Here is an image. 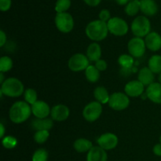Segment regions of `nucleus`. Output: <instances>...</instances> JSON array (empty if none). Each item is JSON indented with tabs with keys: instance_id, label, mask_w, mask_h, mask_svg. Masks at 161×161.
Instances as JSON below:
<instances>
[{
	"instance_id": "1",
	"label": "nucleus",
	"mask_w": 161,
	"mask_h": 161,
	"mask_svg": "<svg viewBox=\"0 0 161 161\" xmlns=\"http://www.w3.org/2000/svg\"><path fill=\"white\" fill-rule=\"evenodd\" d=\"M107 23L101 20H94L88 23L85 28V33L88 39L94 42H100L106 39L108 34Z\"/></svg>"
},
{
	"instance_id": "2",
	"label": "nucleus",
	"mask_w": 161,
	"mask_h": 161,
	"mask_svg": "<svg viewBox=\"0 0 161 161\" xmlns=\"http://www.w3.org/2000/svg\"><path fill=\"white\" fill-rule=\"evenodd\" d=\"M31 112V105L26 102L19 101L13 104L9 109V116L10 120L14 124H22L30 117Z\"/></svg>"
},
{
	"instance_id": "3",
	"label": "nucleus",
	"mask_w": 161,
	"mask_h": 161,
	"mask_svg": "<svg viewBox=\"0 0 161 161\" xmlns=\"http://www.w3.org/2000/svg\"><path fill=\"white\" fill-rule=\"evenodd\" d=\"M0 91L7 97H18L25 93V86L20 80L11 77L3 82Z\"/></svg>"
},
{
	"instance_id": "4",
	"label": "nucleus",
	"mask_w": 161,
	"mask_h": 161,
	"mask_svg": "<svg viewBox=\"0 0 161 161\" xmlns=\"http://www.w3.org/2000/svg\"><path fill=\"white\" fill-rule=\"evenodd\" d=\"M130 29L135 37H146L151 32V22L146 16H138L132 21Z\"/></svg>"
},
{
	"instance_id": "5",
	"label": "nucleus",
	"mask_w": 161,
	"mask_h": 161,
	"mask_svg": "<svg viewBox=\"0 0 161 161\" xmlns=\"http://www.w3.org/2000/svg\"><path fill=\"white\" fill-rule=\"evenodd\" d=\"M54 23L58 31L62 33H69L74 28V19L69 13H59L54 17Z\"/></svg>"
},
{
	"instance_id": "6",
	"label": "nucleus",
	"mask_w": 161,
	"mask_h": 161,
	"mask_svg": "<svg viewBox=\"0 0 161 161\" xmlns=\"http://www.w3.org/2000/svg\"><path fill=\"white\" fill-rule=\"evenodd\" d=\"M109 33L116 36H124L127 34L129 26L127 21L119 17H113L107 23Z\"/></svg>"
},
{
	"instance_id": "7",
	"label": "nucleus",
	"mask_w": 161,
	"mask_h": 161,
	"mask_svg": "<svg viewBox=\"0 0 161 161\" xmlns=\"http://www.w3.org/2000/svg\"><path fill=\"white\" fill-rule=\"evenodd\" d=\"M108 104V106L113 110L122 111L129 106L130 99L125 93L115 92L110 95Z\"/></svg>"
},
{
	"instance_id": "8",
	"label": "nucleus",
	"mask_w": 161,
	"mask_h": 161,
	"mask_svg": "<svg viewBox=\"0 0 161 161\" xmlns=\"http://www.w3.org/2000/svg\"><path fill=\"white\" fill-rule=\"evenodd\" d=\"M90 65V61L86 55L83 53L73 54L68 61V67L72 72H81L85 71Z\"/></svg>"
},
{
	"instance_id": "9",
	"label": "nucleus",
	"mask_w": 161,
	"mask_h": 161,
	"mask_svg": "<svg viewBox=\"0 0 161 161\" xmlns=\"http://www.w3.org/2000/svg\"><path fill=\"white\" fill-rule=\"evenodd\" d=\"M102 113V105L98 102H91L84 107L83 116L88 122H94L100 118Z\"/></svg>"
},
{
	"instance_id": "10",
	"label": "nucleus",
	"mask_w": 161,
	"mask_h": 161,
	"mask_svg": "<svg viewBox=\"0 0 161 161\" xmlns=\"http://www.w3.org/2000/svg\"><path fill=\"white\" fill-rule=\"evenodd\" d=\"M127 49L130 55L133 58H141L146 53V42L142 38L134 37L128 42Z\"/></svg>"
},
{
	"instance_id": "11",
	"label": "nucleus",
	"mask_w": 161,
	"mask_h": 161,
	"mask_svg": "<svg viewBox=\"0 0 161 161\" xmlns=\"http://www.w3.org/2000/svg\"><path fill=\"white\" fill-rule=\"evenodd\" d=\"M118 142V137L113 133L103 134L97 139L98 146L105 150H112L115 149L117 146Z\"/></svg>"
},
{
	"instance_id": "12",
	"label": "nucleus",
	"mask_w": 161,
	"mask_h": 161,
	"mask_svg": "<svg viewBox=\"0 0 161 161\" xmlns=\"http://www.w3.org/2000/svg\"><path fill=\"white\" fill-rule=\"evenodd\" d=\"M69 115H70V109L69 107L63 104H59L53 106L50 112L51 119L58 122L66 120L69 117Z\"/></svg>"
},
{
	"instance_id": "13",
	"label": "nucleus",
	"mask_w": 161,
	"mask_h": 161,
	"mask_svg": "<svg viewBox=\"0 0 161 161\" xmlns=\"http://www.w3.org/2000/svg\"><path fill=\"white\" fill-rule=\"evenodd\" d=\"M145 86L138 80L130 81L125 85L124 91L128 97H137L144 94Z\"/></svg>"
},
{
	"instance_id": "14",
	"label": "nucleus",
	"mask_w": 161,
	"mask_h": 161,
	"mask_svg": "<svg viewBox=\"0 0 161 161\" xmlns=\"http://www.w3.org/2000/svg\"><path fill=\"white\" fill-rule=\"evenodd\" d=\"M31 112L36 118L45 119L48 117L49 115H50L51 109L47 102L39 100L34 105H31Z\"/></svg>"
},
{
	"instance_id": "15",
	"label": "nucleus",
	"mask_w": 161,
	"mask_h": 161,
	"mask_svg": "<svg viewBox=\"0 0 161 161\" xmlns=\"http://www.w3.org/2000/svg\"><path fill=\"white\" fill-rule=\"evenodd\" d=\"M146 95L151 102L156 104H161V83H153L147 86Z\"/></svg>"
},
{
	"instance_id": "16",
	"label": "nucleus",
	"mask_w": 161,
	"mask_h": 161,
	"mask_svg": "<svg viewBox=\"0 0 161 161\" xmlns=\"http://www.w3.org/2000/svg\"><path fill=\"white\" fill-rule=\"evenodd\" d=\"M145 42L151 51H158L161 49V36L156 31H151L145 37Z\"/></svg>"
},
{
	"instance_id": "17",
	"label": "nucleus",
	"mask_w": 161,
	"mask_h": 161,
	"mask_svg": "<svg viewBox=\"0 0 161 161\" xmlns=\"http://www.w3.org/2000/svg\"><path fill=\"white\" fill-rule=\"evenodd\" d=\"M107 160L108 155L106 150L100 146H93L86 155V161H107Z\"/></svg>"
},
{
	"instance_id": "18",
	"label": "nucleus",
	"mask_w": 161,
	"mask_h": 161,
	"mask_svg": "<svg viewBox=\"0 0 161 161\" xmlns=\"http://www.w3.org/2000/svg\"><path fill=\"white\" fill-rule=\"evenodd\" d=\"M141 11L146 17H153L158 12V5L155 0H140Z\"/></svg>"
},
{
	"instance_id": "19",
	"label": "nucleus",
	"mask_w": 161,
	"mask_h": 161,
	"mask_svg": "<svg viewBox=\"0 0 161 161\" xmlns=\"http://www.w3.org/2000/svg\"><path fill=\"white\" fill-rule=\"evenodd\" d=\"M31 127L36 131L38 130H50L53 127V120L50 118L39 119L35 118L31 123Z\"/></svg>"
},
{
	"instance_id": "20",
	"label": "nucleus",
	"mask_w": 161,
	"mask_h": 161,
	"mask_svg": "<svg viewBox=\"0 0 161 161\" xmlns=\"http://www.w3.org/2000/svg\"><path fill=\"white\" fill-rule=\"evenodd\" d=\"M86 57L90 61L96 62L101 59L102 57V47L97 42H92L86 49Z\"/></svg>"
},
{
	"instance_id": "21",
	"label": "nucleus",
	"mask_w": 161,
	"mask_h": 161,
	"mask_svg": "<svg viewBox=\"0 0 161 161\" xmlns=\"http://www.w3.org/2000/svg\"><path fill=\"white\" fill-rule=\"evenodd\" d=\"M155 76L154 73L148 67H143L138 72V80L141 82L144 86H149L154 83Z\"/></svg>"
},
{
	"instance_id": "22",
	"label": "nucleus",
	"mask_w": 161,
	"mask_h": 161,
	"mask_svg": "<svg viewBox=\"0 0 161 161\" xmlns=\"http://www.w3.org/2000/svg\"><path fill=\"white\" fill-rule=\"evenodd\" d=\"M73 147L76 152L83 153L89 152L93 148V145L90 140L81 138H78V139L74 142Z\"/></svg>"
},
{
	"instance_id": "23",
	"label": "nucleus",
	"mask_w": 161,
	"mask_h": 161,
	"mask_svg": "<svg viewBox=\"0 0 161 161\" xmlns=\"http://www.w3.org/2000/svg\"><path fill=\"white\" fill-rule=\"evenodd\" d=\"M94 97L97 102L99 103L106 104L109 101L110 95L108 94V91L104 86H97L94 91Z\"/></svg>"
},
{
	"instance_id": "24",
	"label": "nucleus",
	"mask_w": 161,
	"mask_h": 161,
	"mask_svg": "<svg viewBox=\"0 0 161 161\" xmlns=\"http://www.w3.org/2000/svg\"><path fill=\"white\" fill-rule=\"evenodd\" d=\"M85 76L88 82L91 83H95L100 79V71L95 67V65L90 64L87 69L85 70Z\"/></svg>"
},
{
	"instance_id": "25",
	"label": "nucleus",
	"mask_w": 161,
	"mask_h": 161,
	"mask_svg": "<svg viewBox=\"0 0 161 161\" xmlns=\"http://www.w3.org/2000/svg\"><path fill=\"white\" fill-rule=\"evenodd\" d=\"M124 11L127 15L130 17H134L137 15L139 11H141V3L140 0H133L130 1L124 8Z\"/></svg>"
},
{
	"instance_id": "26",
	"label": "nucleus",
	"mask_w": 161,
	"mask_h": 161,
	"mask_svg": "<svg viewBox=\"0 0 161 161\" xmlns=\"http://www.w3.org/2000/svg\"><path fill=\"white\" fill-rule=\"evenodd\" d=\"M148 68L154 74L161 73V56L160 55H153L151 57L148 62Z\"/></svg>"
},
{
	"instance_id": "27",
	"label": "nucleus",
	"mask_w": 161,
	"mask_h": 161,
	"mask_svg": "<svg viewBox=\"0 0 161 161\" xmlns=\"http://www.w3.org/2000/svg\"><path fill=\"white\" fill-rule=\"evenodd\" d=\"M118 63L124 70H129L134 64V58L130 54H122L118 58Z\"/></svg>"
},
{
	"instance_id": "28",
	"label": "nucleus",
	"mask_w": 161,
	"mask_h": 161,
	"mask_svg": "<svg viewBox=\"0 0 161 161\" xmlns=\"http://www.w3.org/2000/svg\"><path fill=\"white\" fill-rule=\"evenodd\" d=\"M24 97H25V102L31 105H34L37 101H39L37 92L36 90L32 89V88H28L25 90V93H24Z\"/></svg>"
},
{
	"instance_id": "29",
	"label": "nucleus",
	"mask_w": 161,
	"mask_h": 161,
	"mask_svg": "<svg viewBox=\"0 0 161 161\" xmlns=\"http://www.w3.org/2000/svg\"><path fill=\"white\" fill-rule=\"evenodd\" d=\"M71 4H72L71 0H57L56 3H55L54 9L57 14L65 13L71 7Z\"/></svg>"
},
{
	"instance_id": "30",
	"label": "nucleus",
	"mask_w": 161,
	"mask_h": 161,
	"mask_svg": "<svg viewBox=\"0 0 161 161\" xmlns=\"http://www.w3.org/2000/svg\"><path fill=\"white\" fill-rule=\"evenodd\" d=\"M14 62L10 58L7 56H3L0 58V72H7L12 69Z\"/></svg>"
},
{
	"instance_id": "31",
	"label": "nucleus",
	"mask_w": 161,
	"mask_h": 161,
	"mask_svg": "<svg viewBox=\"0 0 161 161\" xmlns=\"http://www.w3.org/2000/svg\"><path fill=\"white\" fill-rule=\"evenodd\" d=\"M50 137L49 130H38L34 135V140L38 144H43Z\"/></svg>"
},
{
	"instance_id": "32",
	"label": "nucleus",
	"mask_w": 161,
	"mask_h": 161,
	"mask_svg": "<svg viewBox=\"0 0 161 161\" xmlns=\"http://www.w3.org/2000/svg\"><path fill=\"white\" fill-rule=\"evenodd\" d=\"M2 144H3V147L6 148V149H12L17 146V140L14 137L8 135V136L4 137L2 139Z\"/></svg>"
},
{
	"instance_id": "33",
	"label": "nucleus",
	"mask_w": 161,
	"mask_h": 161,
	"mask_svg": "<svg viewBox=\"0 0 161 161\" xmlns=\"http://www.w3.org/2000/svg\"><path fill=\"white\" fill-rule=\"evenodd\" d=\"M48 153L45 149H39L34 153L32 156V161H47Z\"/></svg>"
},
{
	"instance_id": "34",
	"label": "nucleus",
	"mask_w": 161,
	"mask_h": 161,
	"mask_svg": "<svg viewBox=\"0 0 161 161\" xmlns=\"http://www.w3.org/2000/svg\"><path fill=\"white\" fill-rule=\"evenodd\" d=\"M98 18H99V20H102V21L105 22V23H108V20L112 18L111 14H110L109 10L107 9H102V10L99 12Z\"/></svg>"
},
{
	"instance_id": "35",
	"label": "nucleus",
	"mask_w": 161,
	"mask_h": 161,
	"mask_svg": "<svg viewBox=\"0 0 161 161\" xmlns=\"http://www.w3.org/2000/svg\"><path fill=\"white\" fill-rule=\"evenodd\" d=\"M12 6V0H0V10L2 12H6Z\"/></svg>"
},
{
	"instance_id": "36",
	"label": "nucleus",
	"mask_w": 161,
	"mask_h": 161,
	"mask_svg": "<svg viewBox=\"0 0 161 161\" xmlns=\"http://www.w3.org/2000/svg\"><path fill=\"white\" fill-rule=\"evenodd\" d=\"M95 67L97 68L100 72H103V71H105L107 69L108 64H107V62L105 60L100 59L95 62Z\"/></svg>"
},
{
	"instance_id": "37",
	"label": "nucleus",
	"mask_w": 161,
	"mask_h": 161,
	"mask_svg": "<svg viewBox=\"0 0 161 161\" xmlns=\"http://www.w3.org/2000/svg\"><path fill=\"white\" fill-rule=\"evenodd\" d=\"M87 6H91V7H95L97 6L101 3L102 0H83Z\"/></svg>"
},
{
	"instance_id": "38",
	"label": "nucleus",
	"mask_w": 161,
	"mask_h": 161,
	"mask_svg": "<svg viewBox=\"0 0 161 161\" xmlns=\"http://www.w3.org/2000/svg\"><path fill=\"white\" fill-rule=\"evenodd\" d=\"M6 42V34L3 31L0 30V47H4Z\"/></svg>"
},
{
	"instance_id": "39",
	"label": "nucleus",
	"mask_w": 161,
	"mask_h": 161,
	"mask_svg": "<svg viewBox=\"0 0 161 161\" xmlns=\"http://www.w3.org/2000/svg\"><path fill=\"white\" fill-rule=\"evenodd\" d=\"M153 153L155 154L156 156H157V157H161V144L160 143L155 145L153 147Z\"/></svg>"
},
{
	"instance_id": "40",
	"label": "nucleus",
	"mask_w": 161,
	"mask_h": 161,
	"mask_svg": "<svg viewBox=\"0 0 161 161\" xmlns=\"http://www.w3.org/2000/svg\"><path fill=\"white\" fill-rule=\"evenodd\" d=\"M115 1L119 6H126L130 0H115Z\"/></svg>"
},
{
	"instance_id": "41",
	"label": "nucleus",
	"mask_w": 161,
	"mask_h": 161,
	"mask_svg": "<svg viewBox=\"0 0 161 161\" xmlns=\"http://www.w3.org/2000/svg\"><path fill=\"white\" fill-rule=\"evenodd\" d=\"M5 131H6V129H5L4 126H3V124H0V138L3 139L4 138Z\"/></svg>"
},
{
	"instance_id": "42",
	"label": "nucleus",
	"mask_w": 161,
	"mask_h": 161,
	"mask_svg": "<svg viewBox=\"0 0 161 161\" xmlns=\"http://www.w3.org/2000/svg\"><path fill=\"white\" fill-rule=\"evenodd\" d=\"M4 74L3 73V72H0V83L1 84H3V82H4Z\"/></svg>"
},
{
	"instance_id": "43",
	"label": "nucleus",
	"mask_w": 161,
	"mask_h": 161,
	"mask_svg": "<svg viewBox=\"0 0 161 161\" xmlns=\"http://www.w3.org/2000/svg\"><path fill=\"white\" fill-rule=\"evenodd\" d=\"M158 80H159V83H161V73L159 74V76H158Z\"/></svg>"
},
{
	"instance_id": "44",
	"label": "nucleus",
	"mask_w": 161,
	"mask_h": 161,
	"mask_svg": "<svg viewBox=\"0 0 161 161\" xmlns=\"http://www.w3.org/2000/svg\"><path fill=\"white\" fill-rule=\"evenodd\" d=\"M160 143L161 144V135H160Z\"/></svg>"
},
{
	"instance_id": "45",
	"label": "nucleus",
	"mask_w": 161,
	"mask_h": 161,
	"mask_svg": "<svg viewBox=\"0 0 161 161\" xmlns=\"http://www.w3.org/2000/svg\"><path fill=\"white\" fill-rule=\"evenodd\" d=\"M130 1H133V0H130Z\"/></svg>"
}]
</instances>
